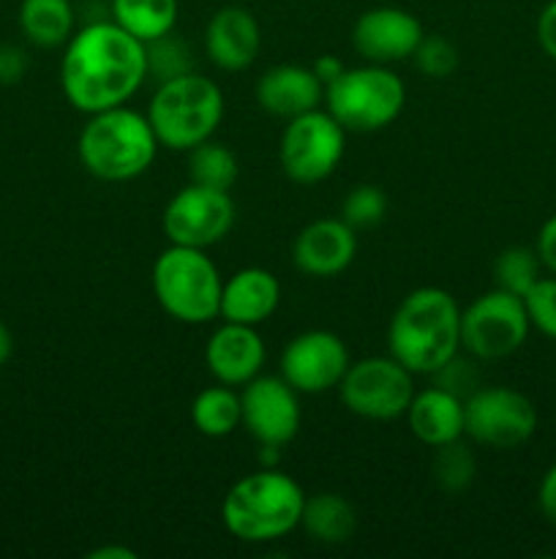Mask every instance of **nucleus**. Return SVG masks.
<instances>
[{
	"label": "nucleus",
	"instance_id": "f257e3e1",
	"mask_svg": "<svg viewBox=\"0 0 556 559\" xmlns=\"http://www.w3.org/2000/svg\"><path fill=\"white\" fill-rule=\"evenodd\" d=\"M147 80L145 44L118 22H90L65 41L60 87L80 112L123 107Z\"/></svg>",
	"mask_w": 556,
	"mask_h": 559
},
{
	"label": "nucleus",
	"instance_id": "f03ea898",
	"mask_svg": "<svg viewBox=\"0 0 556 559\" xmlns=\"http://www.w3.org/2000/svg\"><path fill=\"white\" fill-rule=\"evenodd\" d=\"M387 347L412 374H436L461 349V306L447 289H412L387 325Z\"/></svg>",
	"mask_w": 556,
	"mask_h": 559
},
{
	"label": "nucleus",
	"instance_id": "7ed1b4c3",
	"mask_svg": "<svg viewBox=\"0 0 556 559\" xmlns=\"http://www.w3.org/2000/svg\"><path fill=\"white\" fill-rule=\"evenodd\" d=\"M305 491L278 467L240 478L221 502V522L243 544H270L300 527Z\"/></svg>",
	"mask_w": 556,
	"mask_h": 559
},
{
	"label": "nucleus",
	"instance_id": "20e7f679",
	"mask_svg": "<svg viewBox=\"0 0 556 559\" xmlns=\"http://www.w3.org/2000/svg\"><path fill=\"white\" fill-rule=\"evenodd\" d=\"M158 147L161 145L147 115L129 109L125 104L93 112L76 142L82 167L104 183L140 178L156 162Z\"/></svg>",
	"mask_w": 556,
	"mask_h": 559
},
{
	"label": "nucleus",
	"instance_id": "39448f33",
	"mask_svg": "<svg viewBox=\"0 0 556 559\" xmlns=\"http://www.w3.org/2000/svg\"><path fill=\"white\" fill-rule=\"evenodd\" d=\"M223 118V93L221 87L205 74L189 71L174 80L158 82L150 104H147V120L156 131L158 145L169 151H185L210 140Z\"/></svg>",
	"mask_w": 556,
	"mask_h": 559
},
{
	"label": "nucleus",
	"instance_id": "423d86ee",
	"mask_svg": "<svg viewBox=\"0 0 556 559\" xmlns=\"http://www.w3.org/2000/svg\"><path fill=\"white\" fill-rule=\"evenodd\" d=\"M223 278L205 249L169 243L153 262V295L172 320L205 325L221 309Z\"/></svg>",
	"mask_w": 556,
	"mask_h": 559
},
{
	"label": "nucleus",
	"instance_id": "0eeeda50",
	"mask_svg": "<svg viewBox=\"0 0 556 559\" xmlns=\"http://www.w3.org/2000/svg\"><path fill=\"white\" fill-rule=\"evenodd\" d=\"M325 102L327 112L343 131L371 134L387 129L403 112L407 87L390 66L365 63L343 69V74L325 87Z\"/></svg>",
	"mask_w": 556,
	"mask_h": 559
},
{
	"label": "nucleus",
	"instance_id": "6e6552de",
	"mask_svg": "<svg viewBox=\"0 0 556 559\" xmlns=\"http://www.w3.org/2000/svg\"><path fill=\"white\" fill-rule=\"evenodd\" d=\"M341 404L352 415L365 420H396L407 415L414 396V374L392 355L349 364L347 374L338 382Z\"/></svg>",
	"mask_w": 556,
	"mask_h": 559
},
{
	"label": "nucleus",
	"instance_id": "1a4fd4ad",
	"mask_svg": "<svg viewBox=\"0 0 556 559\" xmlns=\"http://www.w3.org/2000/svg\"><path fill=\"white\" fill-rule=\"evenodd\" d=\"M347 131L327 109H311L287 120L278 145V158L289 180L314 186L330 178L343 158Z\"/></svg>",
	"mask_w": 556,
	"mask_h": 559
},
{
	"label": "nucleus",
	"instance_id": "9d476101",
	"mask_svg": "<svg viewBox=\"0 0 556 559\" xmlns=\"http://www.w3.org/2000/svg\"><path fill=\"white\" fill-rule=\"evenodd\" d=\"M532 322L518 295L491 289L461 309V349L478 360H501L527 342Z\"/></svg>",
	"mask_w": 556,
	"mask_h": 559
},
{
	"label": "nucleus",
	"instance_id": "9b49d317",
	"mask_svg": "<svg viewBox=\"0 0 556 559\" xmlns=\"http://www.w3.org/2000/svg\"><path fill=\"white\" fill-rule=\"evenodd\" d=\"M537 431V407L512 388H480L463 399V437L494 451H512Z\"/></svg>",
	"mask_w": 556,
	"mask_h": 559
},
{
	"label": "nucleus",
	"instance_id": "f8f14e48",
	"mask_svg": "<svg viewBox=\"0 0 556 559\" xmlns=\"http://www.w3.org/2000/svg\"><path fill=\"white\" fill-rule=\"evenodd\" d=\"M234 216L238 211H234V200L229 191L189 183L167 202L161 227L169 243L207 251L227 238Z\"/></svg>",
	"mask_w": 556,
	"mask_h": 559
},
{
	"label": "nucleus",
	"instance_id": "ddd939ff",
	"mask_svg": "<svg viewBox=\"0 0 556 559\" xmlns=\"http://www.w3.org/2000/svg\"><path fill=\"white\" fill-rule=\"evenodd\" d=\"M300 393L283 377H254L240 388V426L259 445H289L298 437Z\"/></svg>",
	"mask_w": 556,
	"mask_h": 559
},
{
	"label": "nucleus",
	"instance_id": "4468645a",
	"mask_svg": "<svg viewBox=\"0 0 556 559\" xmlns=\"http://www.w3.org/2000/svg\"><path fill=\"white\" fill-rule=\"evenodd\" d=\"M349 364V349L338 333L305 331L283 347L281 377L300 396H316L338 388Z\"/></svg>",
	"mask_w": 556,
	"mask_h": 559
},
{
	"label": "nucleus",
	"instance_id": "2eb2a0df",
	"mask_svg": "<svg viewBox=\"0 0 556 559\" xmlns=\"http://www.w3.org/2000/svg\"><path fill=\"white\" fill-rule=\"evenodd\" d=\"M423 36L418 16L398 5H376L363 11L352 27V44L360 58L379 66L412 58Z\"/></svg>",
	"mask_w": 556,
	"mask_h": 559
},
{
	"label": "nucleus",
	"instance_id": "dca6fc26",
	"mask_svg": "<svg viewBox=\"0 0 556 559\" xmlns=\"http://www.w3.org/2000/svg\"><path fill=\"white\" fill-rule=\"evenodd\" d=\"M358 257V229L343 218H316L305 224L292 243V262L311 278H333Z\"/></svg>",
	"mask_w": 556,
	"mask_h": 559
},
{
	"label": "nucleus",
	"instance_id": "f3484780",
	"mask_svg": "<svg viewBox=\"0 0 556 559\" xmlns=\"http://www.w3.org/2000/svg\"><path fill=\"white\" fill-rule=\"evenodd\" d=\"M267 360L265 342L254 325L223 322L205 344V366L221 385L243 388L262 374Z\"/></svg>",
	"mask_w": 556,
	"mask_h": 559
},
{
	"label": "nucleus",
	"instance_id": "a211bd4d",
	"mask_svg": "<svg viewBox=\"0 0 556 559\" xmlns=\"http://www.w3.org/2000/svg\"><path fill=\"white\" fill-rule=\"evenodd\" d=\"M262 27L243 5H223L205 27V55L221 71H243L256 60Z\"/></svg>",
	"mask_w": 556,
	"mask_h": 559
},
{
	"label": "nucleus",
	"instance_id": "6ab92c4d",
	"mask_svg": "<svg viewBox=\"0 0 556 559\" xmlns=\"http://www.w3.org/2000/svg\"><path fill=\"white\" fill-rule=\"evenodd\" d=\"M322 98H325V85L311 71V66H273L256 82V102L273 118L292 120L319 107Z\"/></svg>",
	"mask_w": 556,
	"mask_h": 559
},
{
	"label": "nucleus",
	"instance_id": "aec40b11",
	"mask_svg": "<svg viewBox=\"0 0 556 559\" xmlns=\"http://www.w3.org/2000/svg\"><path fill=\"white\" fill-rule=\"evenodd\" d=\"M278 304H281L278 278L265 267H243L223 282L218 317L223 322L256 328L276 314Z\"/></svg>",
	"mask_w": 556,
	"mask_h": 559
},
{
	"label": "nucleus",
	"instance_id": "412c9836",
	"mask_svg": "<svg viewBox=\"0 0 556 559\" xmlns=\"http://www.w3.org/2000/svg\"><path fill=\"white\" fill-rule=\"evenodd\" d=\"M403 418L414 440L428 448L447 445L463 437V399L450 388L431 385L420 393L414 391Z\"/></svg>",
	"mask_w": 556,
	"mask_h": 559
},
{
	"label": "nucleus",
	"instance_id": "4be33fe9",
	"mask_svg": "<svg viewBox=\"0 0 556 559\" xmlns=\"http://www.w3.org/2000/svg\"><path fill=\"white\" fill-rule=\"evenodd\" d=\"M16 20L22 36L41 49L65 47L76 25L71 0H22Z\"/></svg>",
	"mask_w": 556,
	"mask_h": 559
},
{
	"label": "nucleus",
	"instance_id": "5701e85b",
	"mask_svg": "<svg viewBox=\"0 0 556 559\" xmlns=\"http://www.w3.org/2000/svg\"><path fill=\"white\" fill-rule=\"evenodd\" d=\"M300 527L309 533V538L336 546L352 538L354 527H358V513H354L352 502L343 500L341 495L322 491V495L305 497Z\"/></svg>",
	"mask_w": 556,
	"mask_h": 559
},
{
	"label": "nucleus",
	"instance_id": "b1692460",
	"mask_svg": "<svg viewBox=\"0 0 556 559\" xmlns=\"http://www.w3.org/2000/svg\"><path fill=\"white\" fill-rule=\"evenodd\" d=\"M178 11V0H112V20L142 44L172 33Z\"/></svg>",
	"mask_w": 556,
	"mask_h": 559
},
{
	"label": "nucleus",
	"instance_id": "393cba45",
	"mask_svg": "<svg viewBox=\"0 0 556 559\" xmlns=\"http://www.w3.org/2000/svg\"><path fill=\"white\" fill-rule=\"evenodd\" d=\"M191 420L196 431L213 440L229 437L240 426V393L232 385H210L191 402Z\"/></svg>",
	"mask_w": 556,
	"mask_h": 559
},
{
	"label": "nucleus",
	"instance_id": "a878e982",
	"mask_svg": "<svg viewBox=\"0 0 556 559\" xmlns=\"http://www.w3.org/2000/svg\"><path fill=\"white\" fill-rule=\"evenodd\" d=\"M240 175L238 156L223 142L210 140L200 142L189 151V180L205 189L229 191Z\"/></svg>",
	"mask_w": 556,
	"mask_h": 559
},
{
	"label": "nucleus",
	"instance_id": "bb28decb",
	"mask_svg": "<svg viewBox=\"0 0 556 559\" xmlns=\"http://www.w3.org/2000/svg\"><path fill=\"white\" fill-rule=\"evenodd\" d=\"M543 278V262H540L537 251L527 249V246H510L501 251L494 262V282L496 287L505 293L523 295Z\"/></svg>",
	"mask_w": 556,
	"mask_h": 559
},
{
	"label": "nucleus",
	"instance_id": "cd10ccee",
	"mask_svg": "<svg viewBox=\"0 0 556 559\" xmlns=\"http://www.w3.org/2000/svg\"><path fill=\"white\" fill-rule=\"evenodd\" d=\"M431 473L434 480L439 484L442 491L447 495H461L472 486L474 475H478V459L469 451V445H463L461 440H452L447 445L434 448V462H431Z\"/></svg>",
	"mask_w": 556,
	"mask_h": 559
},
{
	"label": "nucleus",
	"instance_id": "c85d7f7f",
	"mask_svg": "<svg viewBox=\"0 0 556 559\" xmlns=\"http://www.w3.org/2000/svg\"><path fill=\"white\" fill-rule=\"evenodd\" d=\"M147 52V76H156V82L174 80V76H183L189 71H194L191 63V52L183 41L172 33L161 38H153L145 44Z\"/></svg>",
	"mask_w": 556,
	"mask_h": 559
},
{
	"label": "nucleus",
	"instance_id": "c756f323",
	"mask_svg": "<svg viewBox=\"0 0 556 559\" xmlns=\"http://www.w3.org/2000/svg\"><path fill=\"white\" fill-rule=\"evenodd\" d=\"M387 216V194L379 186H354L341 205V218L352 229H371Z\"/></svg>",
	"mask_w": 556,
	"mask_h": 559
},
{
	"label": "nucleus",
	"instance_id": "7c9ffc66",
	"mask_svg": "<svg viewBox=\"0 0 556 559\" xmlns=\"http://www.w3.org/2000/svg\"><path fill=\"white\" fill-rule=\"evenodd\" d=\"M412 58L428 80H447L458 69V49L442 36H423Z\"/></svg>",
	"mask_w": 556,
	"mask_h": 559
},
{
	"label": "nucleus",
	"instance_id": "2f4dec72",
	"mask_svg": "<svg viewBox=\"0 0 556 559\" xmlns=\"http://www.w3.org/2000/svg\"><path fill=\"white\" fill-rule=\"evenodd\" d=\"M523 306L532 328H537L543 336L556 338V276H543L527 295Z\"/></svg>",
	"mask_w": 556,
	"mask_h": 559
},
{
	"label": "nucleus",
	"instance_id": "473e14b6",
	"mask_svg": "<svg viewBox=\"0 0 556 559\" xmlns=\"http://www.w3.org/2000/svg\"><path fill=\"white\" fill-rule=\"evenodd\" d=\"M27 74V52L16 44H0V87L20 85Z\"/></svg>",
	"mask_w": 556,
	"mask_h": 559
},
{
	"label": "nucleus",
	"instance_id": "72a5a7b5",
	"mask_svg": "<svg viewBox=\"0 0 556 559\" xmlns=\"http://www.w3.org/2000/svg\"><path fill=\"white\" fill-rule=\"evenodd\" d=\"M534 251H537V257H540V262H543L545 271L554 273L556 276V213L543 224V227H540Z\"/></svg>",
	"mask_w": 556,
	"mask_h": 559
},
{
	"label": "nucleus",
	"instance_id": "f704fd0d",
	"mask_svg": "<svg viewBox=\"0 0 556 559\" xmlns=\"http://www.w3.org/2000/svg\"><path fill=\"white\" fill-rule=\"evenodd\" d=\"M537 41L543 52L556 63V0H551L537 16Z\"/></svg>",
	"mask_w": 556,
	"mask_h": 559
},
{
	"label": "nucleus",
	"instance_id": "c9c22d12",
	"mask_svg": "<svg viewBox=\"0 0 556 559\" xmlns=\"http://www.w3.org/2000/svg\"><path fill=\"white\" fill-rule=\"evenodd\" d=\"M537 502L543 516L548 519L551 524H556V464H551L548 473H545L543 480H540Z\"/></svg>",
	"mask_w": 556,
	"mask_h": 559
},
{
	"label": "nucleus",
	"instance_id": "e433bc0d",
	"mask_svg": "<svg viewBox=\"0 0 556 559\" xmlns=\"http://www.w3.org/2000/svg\"><path fill=\"white\" fill-rule=\"evenodd\" d=\"M343 69H347V66H343L341 58H336V55H322V58H316L314 66H311V71L319 76V82L325 87L330 85L333 80H338V76L343 74Z\"/></svg>",
	"mask_w": 556,
	"mask_h": 559
},
{
	"label": "nucleus",
	"instance_id": "4c0bfd02",
	"mask_svg": "<svg viewBox=\"0 0 556 559\" xmlns=\"http://www.w3.org/2000/svg\"><path fill=\"white\" fill-rule=\"evenodd\" d=\"M87 559H136V551H131L129 546H101L90 551Z\"/></svg>",
	"mask_w": 556,
	"mask_h": 559
},
{
	"label": "nucleus",
	"instance_id": "58836bf2",
	"mask_svg": "<svg viewBox=\"0 0 556 559\" xmlns=\"http://www.w3.org/2000/svg\"><path fill=\"white\" fill-rule=\"evenodd\" d=\"M11 353H14V338H11V331L5 328V322L0 320V366L11 358Z\"/></svg>",
	"mask_w": 556,
	"mask_h": 559
}]
</instances>
